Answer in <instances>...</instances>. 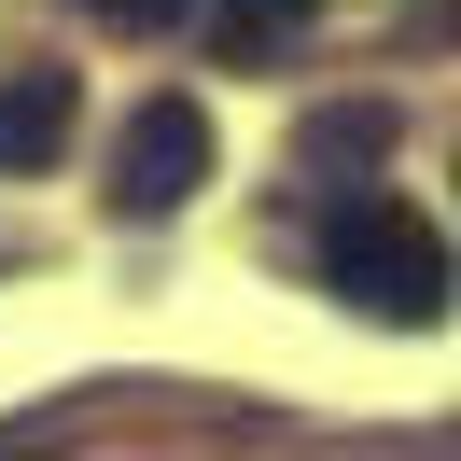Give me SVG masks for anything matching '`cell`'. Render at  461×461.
<instances>
[{
  "label": "cell",
  "mask_w": 461,
  "mask_h": 461,
  "mask_svg": "<svg viewBox=\"0 0 461 461\" xmlns=\"http://www.w3.org/2000/svg\"><path fill=\"white\" fill-rule=\"evenodd\" d=\"M98 29H182V14H196V0H85Z\"/></svg>",
  "instance_id": "8992f818"
},
{
  "label": "cell",
  "mask_w": 461,
  "mask_h": 461,
  "mask_svg": "<svg viewBox=\"0 0 461 461\" xmlns=\"http://www.w3.org/2000/svg\"><path fill=\"white\" fill-rule=\"evenodd\" d=\"M308 14H321V0H196L210 57H238V70H266L280 42H308Z\"/></svg>",
  "instance_id": "3957f363"
},
{
  "label": "cell",
  "mask_w": 461,
  "mask_h": 461,
  "mask_svg": "<svg viewBox=\"0 0 461 461\" xmlns=\"http://www.w3.org/2000/svg\"><path fill=\"white\" fill-rule=\"evenodd\" d=\"M70 140V70H14L0 85V168H42Z\"/></svg>",
  "instance_id": "277c9868"
},
{
  "label": "cell",
  "mask_w": 461,
  "mask_h": 461,
  "mask_svg": "<svg viewBox=\"0 0 461 461\" xmlns=\"http://www.w3.org/2000/svg\"><path fill=\"white\" fill-rule=\"evenodd\" d=\"M377 140H392V113L364 98V113H321V126H308L294 154H308V168H336V154H377Z\"/></svg>",
  "instance_id": "5b68a950"
},
{
  "label": "cell",
  "mask_w": 461,
  "mask_h": 461,
  "mask_svg": "<svg viewBox=\"0 0 461 461\" xmlns=\"http://www.w3.org/2000/svg\"><path fill=\"white\" fill-rule=\"evenodd\" d=\"M321 280H336L364 321H392V336H433L447 294H461V266H447V238H433L405 196H336V224H321Z\"/></svg>",
  "instance_id": "6da1fadb"
},
{
  "label": "cell",
  "mask_w": 461,
  "mask_h": 461,
  "mask_svg": "<svg viewBox=\"0 0 461 461\" xmlns=\"http://www.w3.org/2000/svg\"><path fill=\"white\" fill-rule=\"evenodd\" d=\"M196 182H210V113L196 98H140L126 113V154H113V210L126 224H168Z\"/></svg>",
  "instance_id": "7a4b0ae2"
},
{
  "label": "cell",
  "mask_w": 461,
  "mask_h": 461,
  "mask_svg": "<svg viewBox=\"0 0 461 461\" xmlns=\"http://www.w3.org/2000/svg\"><path fill=\"white\" fill-rule=\"evenodd\" d=\"M0 266H14V252H0Z\"/></svg>",
  "instance_id": "52a82bcc"
}]
</instances>
